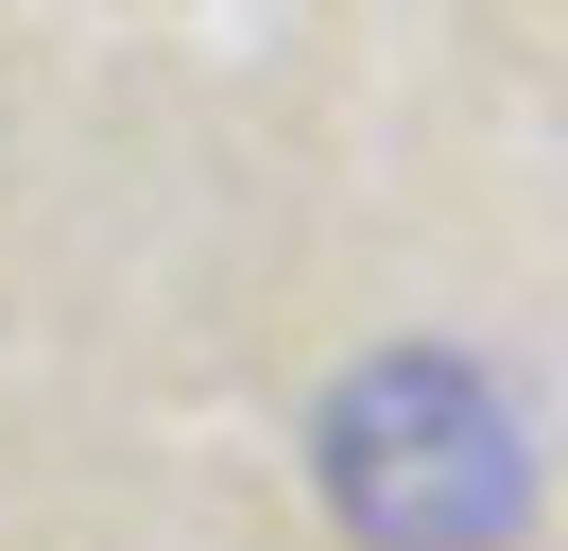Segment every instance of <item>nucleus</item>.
Here are the masks:
<instances>
[{
  "label": "nucleus",
  "mask_w": 568,
  "mask_h": 551,
  "mask_svg": "<svg viewBox=\"0 0 568 551\" xmlns=\"http://www.w3.org/2000/svg\"><path fill=\"white\" fill-rule=\"evenodd\" d=\"M311 500L345 517V551H534V397L465 344H379L311 413Z\"/></svg>",
  "instance_id": "nucleus-1"
}]
</instances>
